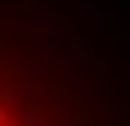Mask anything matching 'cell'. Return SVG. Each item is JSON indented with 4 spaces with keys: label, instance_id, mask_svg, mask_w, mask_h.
Instances as JSON below:
<instances>
[{
    "label": "cell",
    "instance_id": "cell-1",
    "mask_svg": "<svg viewBox=\"0 0 130 126\" xmlns=\"http://www.w3.org/2000/svg\"><path fill=\"white\" fill-rule=\"evenodd\" d=\"M0 44V126H112L92 50L50 6L6 3Z\"/></svg>",
    "mask_w": 130,
    "mask_h": 126
}]
</instances>
